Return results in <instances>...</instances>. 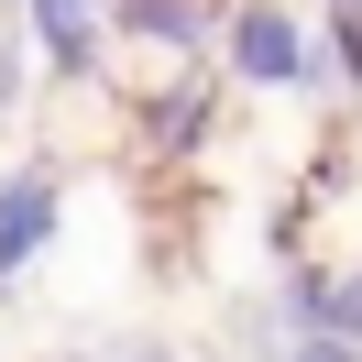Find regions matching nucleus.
<instances>
[{
	"label": "nucleus",
	"mask_w": 362,
	"mask_h": 362,
	"mask_svg": "<svg viewBox=\"0 0 362 362\" xmlns=\"http://www.w3.org/2000/svg\"><path fill=\"white\" fill-rule=\"evenodd\" d=\"M198 132H209V77L187 66L176 88L143 99V143H154V154H198Z\"/></svg>",
	"instance_id": "5"
},
{
	"label": "nucleus",
	"mask_w": 362,
	"mask_h": 362,
	"mask_svg": "<svg viewBox=\"0 0 362 362\" xmlns=\"http://www.w3.org/2000/svg\"><path fill=\"white\" fill-rule=\"evenodd\" d=\"M55 220H66V176H55V154H23L0 176V286L33 274V252L55 242Z\"/></svg>",
	"instance_id": "2"
},
{
	"label": "nucleus",
	"mask_w": 362,
	"mask_h": 362,
	"mask_svg": "<svg viewBox=\"0 0 362 362\" xmlns=\"http://www.w3.org/2000/svg\"><path fill=\"white\" fill-rule=\"evenodd\" d=\"M274 308H286L296 329L362 351V264H286V296H274Z\"/></svg>",
	"instance_id": "3"
},
{
	"label": "nucleus",
	"mask_w": 362,
	"mask_h": 362,
	"mask_svg": "<svg viewBox=\"0 0 362 362\" xmlns=\"http://www.w3.org/2000/svg\"><path fill=\"white\" fill-rule=\"evenodd\" d=\"M99 362H165V351H154V340H121V351H99Z\"/></svg>",
	"instance_id": "8"
},
{
	"label": "nucleus",
	"mask_w": 362,
	"mask_h": 362,
	"mask_svg": "<svg viewBox=\"0 0 362 362\" xmlns=\"http://www.w3.org/2000/svg\"><path fill=\"white\" fill-rule=\"evenodd\" d=\"M329 66L362 88V0H329Z\"/></svg>",
	"instance_id": "6"
},
{
	"label": "nucleus",
	"mask_w": 362,
	"mask_h": 362,
	"mask_svg": "<svg viewBox=\"0 0 362 362\" xmlns=\"http://www.w3.org/2000/svg\"><path fill=\"white\" fill-rule=\"evenodd\" d=\"M220 55H230V77H242V88H318V66H329V45L296 23L286 0H230Z\"/></svg>",
	"instance_id": "1"
},
{
	"label": "nucleus",
	"mask_w": 362,
	"mask_h": 362,
	"mask_svg": "<svg viewBox=\"0 0 362 362\" xmlns=\"http://www.w3.org/2000/svg\"><path fill=\"white\" fill-rule=\"evenodd\" d=\"M0 110H23V33H0Z\"/></svg>",
	"instance_id": "7"
},
{
	"label": "nucleus",
	"mask_w": 362,
	"mask_h": 362,
	"mask_svg": "<svg viewBox=\"0 0 362 362\" xmlns=\"http://www.w3.org/2000/svg\"><path fill=\"white\" fill-rule=\"evenodd\" d=\"M33 45H45V66L66 77V88H88L99 77V45H110V0H23Z\"/></svg>",
	"instance_id": "4"
}]
</instances>
